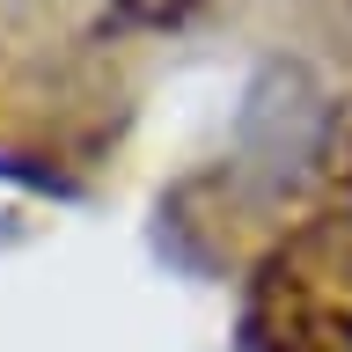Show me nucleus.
Returning a JSON list of instances; mask_svg holds the SVG:
<instances>
[{"instance_id": "f257e3e1", "label": "nucleus", "mask_w": 352, "mask_h": 352, "mask_svg": "<svg viewBox=\"0 0 352 352\" xmlns=\"http://www.w3.org/2000/svg\"><path fill=\"white\" fill-rule=\"evenodd\" d=\"M191 8H206V0H125L132 22H184Z\"/></svg>"}]
</instances>
